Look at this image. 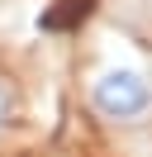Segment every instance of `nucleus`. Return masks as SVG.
Instances as JSON below:
<instances>
[{"label": "nucleus", "mask_w": 152, "mask_h": 157, "mask_svg": "<svg viewBox=\"0 0 152 157\" xmlns=\"http://www.w3.org/2000/svg\"><path fill=\"white\" fill-rule=\"evenodd\" d=\"M90 5H95V0H66V5H62V14H48V19H43V29H62V24L81 19V14L90 10Z\"/></svg>", "instance_id": "2"}, {"label": "nucleus", "mask_w": 152, "mask_h": 157, "mask_svg": "<svg viewBox=\"0 0 152 157\" xmlns=\"http://www.w3.org/2000/svg\"><path fill=\"white\" fill-rule=\"evenodd\" d=\"M90 100H95V109H100L104 119H124V124H128V119H142L152 109V86H147V76L133 71V67H109V71L95 76Z\"/></svg>", "instance_id": "1"}, {"label": "nucleus", "mask_w": 152, "mask_h": 157, "mask_svg": "<svg viewBox=\"0 0 152 157\" xmlns=\"http://www.w3.org/2000/svg\"><path fill=\"white\" fill-rule=\"evenodd\" d=\"M10 114H14V90L0 81V128H5V119H10Z\"/></svg>", "instance_id": "3"}]
</instances>
